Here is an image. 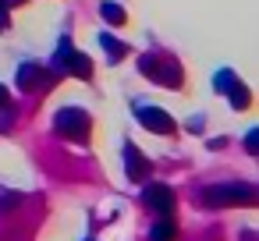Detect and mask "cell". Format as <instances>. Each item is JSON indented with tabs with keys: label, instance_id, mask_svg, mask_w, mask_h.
Returning <instances> with one entry per match:
<instances>
[{
	"label": "cell",
	"instance_id": "cell-1",
	"mask_svg": "<svg viewBox=\"0 0 259 241\" xmlns=\"http://www.w3.org/2000/svg\"><path fill=\"white\" fill-rule=\"evenodd\" d=\"M199 202L209 209L220 206H255V188L252 184H213L206 191H199Z\"/></svg>",
	"mask_w": 259,
	"mask_h": 241
},
{
	"label": "cell",
	"instance_id": "cell-2",
	"mask_svg": "<svg viewBox=\"0 0 259 241\" xmlns=\"http://www.w3.org/2000/svg\"><path fill=\"white\" fill-rule=\"evenodd\" d=\"M54 128H57L64 138H71V142H85V138H89V117H85V110H78V107L57 110Z\"/></svg>",
	"mask_w": 259,
	"mask_h": 241
},
{
	"label": "cell",
	"instance_id": "cell-3",
	"mask_svg": "<svg viewBox=\"0 0 259 241\" xmlns=\"http://www.w3.org/2000/svg\"><path fill=\"white\" fill-rule=\"evenodd\" d=\"M54 68H57L61 75H78V78H89V75H93V64H89V57H85V54H78V50H75L68 39H61V46H57Z\"/></svg>",
	"mask_w": 259,
	"mask_h": 241
},
{
	"label": "cell",
	"instance_id": "cell-4",
	"mask_svg": "<svg viewBox=\"0 0 259 241\" xmlns=\"http://www.w3.org/2000/svg\"><path fill=\"white\" fill-rule=\"evenodd\" d=\"M139 68H142V75H149V78L160 82V85H170V89L181 85V68H178L174 61H160V57L146 54V57L139 61Z\"/></svg>",
	"mask_w": 259,
	"mask_h": 241
},
{
	"label": "cell",
	"instance_id": "cell-5",
	"mask_svg": "<svg viewBox=\"0 0 259 241\" xmlns=\"http://www.w3.org/2000/svg\"><path fill=\"white\" fill-rule=\"evenodd\" d=\"M217 92H224V96L231 100V107H234V110H245V107L252 103L248 89L238 82V75H234V71H220V75H217Z\"/></svg>",
	"mask_w": 259,
	"mask_h": 241
},
{
	"label": "cell",
	"instance_id": "cell-6",
	"mask_svg": "<svg viewBox=\"0 0 259 241\" xmlns=\"http://www.w3.org/2000/svg\"><path fill=\"white\" fill-rule=\"evenodd\" d=\"M135 117H139V124L142 128H149V131H156V135H170L178 124H174V117H167L160 107H139L135 110Z\"/></svg>",
	"mask_w": 259,
	"mask_h": 241
},
{
	"label": "cell",
	"instance_id": "cell-7",
	"mask_svg": "<svg viewBox=\"0 0 259 241\" xmlns=\"http://www.w3.org/2000/svg\"><path fill=\"white\" fill-rule=\"evenodd\" d=\"M146 206L149 209H156L160 216H170L174 213V191L167 188V184H146Z\"/></svg>",
	"mask_w": 259,
	"mask_h": 241
},
{
	"label": "cell",
	"instance_id": "cell-8",
	"mask_svg": "<svg viewBox=\"0 0 259 241\" xmlns=\"http://www.w3.org/2000/svg\"><path fill=\"white\" fill-rule=\"evenodd\" d=\"M47 85H50V78H47V71L39 64H22L18 68V89L32 92V89H47Z\"/></svg>",
	"mask_w": 259,
	"mask_h": 241
},
{
	"label": "cell",
	"instance_id": "cell-9",
	"mask_svg": "<svg viewBox=\"0 0 259 241\" xmlns=\"http://www.w3.org/2000/svg\"><path fill=\"white\" fill-rule=\"evenodd\" d=\"M124 170H128L132 181H146V174H149V160H146L132 142H124Z\"/></svg>",
	"mask_w": 259,
	"mask_h": 241
},
{
	"label": "cell",
	"instance_id": "cell-10",
	"mask_svg": "<svg viewBox=\"0 0 259 241\" xmlns=\"http://www.w3.org/2000/svg\"><path fill=\"white\" fill-rule=\"evenodd\" d=\"M149 237H153V241H174V237H178V227H174V220H170V216H160V220L153 223Z\"/></svg>",
	"mask_w": 259,
	"mask_h": 241
},
{
	"label": "cell",
	"instance_id": "cell-11",
	"mask_svg": "<svg viewBox=\"0 0 259 241\" xmlns=\"http://www.w3.org/2000/svg\"><path fill=\"white\" fill-rule=\"evenodd\" d=\"M100 43H103V50H110V61H121V57H124V50H128L121 39H114V36H107V32L100 36Z\"/></svg>",
	"mask_w": 259,
	"mask_h": 241
},
{
	"label": "cell",
	"instance_id": "cell-12",
	"mask_svg": "<svg viewBox=\"0 0 259 241\" xmlns=\"http://www.w3.org/2000/svg\"><path fill=\"white\" fill-rule=\"evenodd\" d=\"M100 15H103L110 25H121V22H124V8H117V4H103Z\"/></svg>",
	"mask_w": 259,
	"mask_h": 241
},
{
	"label": "cell",
	"instance_id": "cell-13",
	"mask_svg": "<svg viewBox=\"0 0 259 241\" xmlns=\"http://www.w3.org/2000/svg\"><path fill=\"white\" fill-rule=\"evenodd\" d=\"M18 202H22V195H18V191L0 188V209H11V206H18Z\"/></svg>",
	"mask_w": 259,
	"mask_h": 241
},
{
	"label": "cell",
	"instance_id": "cell-14",
	"mask_svg": "<svg viewBox=\"0 0 259 241\" xmlns=\"http://www.w3.org/2000/svg\"><path fill=\"white\" fill-rule=\"evenodd\" d=\"M245 149H248V153H255V149H259V131H248V138H245Z\"/></svg>",
	"mask_w": 259,
	"mask_h": 241
},
{
	"label": "cell",
	"instance_id": "cell-15",
	"mask_svg": "<svg viewBox=\"0 0 259 241\" xmlns=\"http://www.w3.org/2000/svg\"><path fill=\"white\" fill-rule=\"evenodd\" d=\"M8 25H11V15H8V11H4V8H0V32H4V29H8Z\"/></svg>",
	"mask_w": 259,
	"mask_h": 241
},
{
	"label": "cell",
	"instance_id": "cell-16",
	"mask_svg": "<svg viewBox=\"0 0 259 241\" xmlns=\"http://www.w3.org/2000/svg\"><path fill=\"white\" fill-rule=\"evenodd\" d=\"M188 131H202V117H192L188 121Z\"/></svg>",
	"mask_w": 259,
	"mask_h": 241
},
{
	"label": "cell",
	"instance_id": "cell-17",
	"mask_svg": "<svg viewBox=\"0 0 259 241\" xmlns=\"http://www.w3.org/2000/svg\"><path fill=\"white\" fill-rule=\"evenodd\" d=\"M0 107H8V89L0 85Z\"/></svg>",
	"mask_w": 259,
	"mask_h": 241
},
{
	"label": "cell",
	"instance_id": "cell-18",
	"mask_svg": "<svg viewBox=\"0 0 259 241\" xmlns=\"http://www.w3.org/2000/svg\"><path fill=\"white\" fill-rule=\"evenodd\" d=\"M8 4H22V0H8Z\"/></svg>",
	"mask_w": 259,
	"mask_h": 241
}]
</instances>
